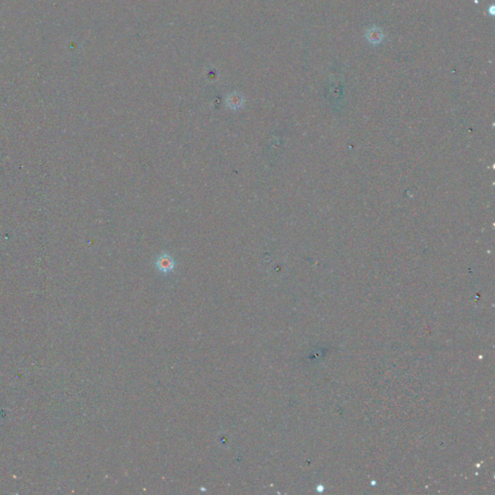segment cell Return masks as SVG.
Returning <instances> with one entry per match:
<instances>
[{
	"instance_id": "obj_1",
	"label": "cell",
	"mask_w": 495,
	"mask_h": 495,
	"mask_svg": "<svg viewBox=\"0 0 495 495\" xmlns=\"http://www.w3.org/2000/svg\"><path fill=\"white\" fill-rule=\"evenodd\" d=\"M156 264H157V267L160 271L168 273V272L173 270V268L175 266V261H174L173 257L170 256L169 254L164 253L158 257Z\"/></svg>"
}]
</instances>
